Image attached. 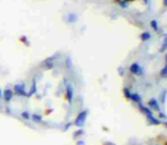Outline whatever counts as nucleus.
<instances>
[{
	"label": "nucleus",
	"instance_id": "4468645a",
	"mask_svg": "<svg viewBox=\"0 0 167 145\" xmlns=\"http://www.w3.org/2000/svg\"><path fill=\"white\" fill-rule=\"evenodd\" d=\"M141 39H142L143 41H146V40H149V39H150V34H149V33H143V34L141 35Z\"/></svg>",
	"mask_w": 167,
	"mask_h": 145
},
{
	"label": "nucleus",
	"instance_id": "f257e3e1",
	"mask_svg": "<svg viewBox=\"0 0 167 145\" xmlns=\"http://www.w3.org/2000/svg\"><path fill=\"white\" fill-rule=\"evenodd\" d=\"M86 117H88V111L86 110H84L82 112H80V114H77V117H76V119H75V126H77V127H82L84 124H85V120H86Z\"/></svg>",
	"mask_w": 167,
	"mask_h": 145
},
{
	"label": "nucleus",
	"instance_id": "0eeeda50",
	"mask_svg": "<svg viewBox=\"0 0 167 145\" xmlns=\"http://www.w3.org/2000/svg\"><path fill=\"white\" fill-rule=\"evenodd\" d=\"M66 21L68 22V23H75V22L77 21V15H76V14H73V13L68 14V15L66 16Z\"/></svg>",
	"mask_w": 167,
	"mask_h": 145
},
{
	"label": "nucleus",
	"instance_id": "39448f33",
	"mask_svg": "<svg viewBox=\"0 0 167 145\" xmlns=\"http://www.w3.org/2000/svg\"><path fill=\"white\" fill-rule=\"evenodd\" d=\"M130 70L133 72L134 75H141V74H142V68H141L138 63H133V65L130 67Z\"/></svg>",
	"mask_w": 167,
	"mask_h": 145
},
{
	"label": "nucleus",
	"instance_id": "423d86ee",
	"mask_svg": "<svg viewBox=\"0 0 167 145\" xmlns=\"http://www.w3.org/2000/svg\"><path fill=\"white\" fill-rule=\"evenodd\" d=\"M43 67L46 68V69H51L52 67H53V58H48V59H46L44 61H43Z\"/></svg>",
	"mask_w": 167,
	"mask_h": 145
},
{
	"label": "nucleus",
	"instance_id": "6ab92c4d",
	"mask_svg": "<svg viewBox=\"0 0 167 145\" xmlns=\"http://www.w3.org/2000/svg\"><path fill=\"white\" fill-rule=\"evenodd\" d=\"M167 48V36L165 38V42H164V47L160 49V51H165V49Z\"/></svg>",
	"mask_w": 167,
	"mask_h": 145
},
{
	"label": "nucleus",
	"instance_id": "2eb2a0df",
	"mask_svg": "<svg viewBox=\"0 0 167 145\" xmlns=\"http://www.w3.org/2000/svg\"><path fill=\"white\" fill-rule=\"evenodd\" d=\"M83 133H84L83 130H82V129H80V130H77V132H75V133H74V137H79L80 135H82Z\"/></svg>",
	"mask_w": 167,
	"mask_h": 145
},
{
	"label": "nucleus",
	"instance_id": "b1692460",
	"mask_svg": "<svg viewBox=\"0 0 167 145\" xmlns=\"http://www.w3.org/2000/svg\"><path fill=\"white\" fill-rule=\"evenodd\" d=\"M166 62H167V56H166Z\"/></svg>",
	"mask_w": 167,
	"mask_h": 145
},
{
	"label": "nucleus",
	"instance_id": "9b49d317",
	"mask_svg": "<svg viewBox=\"0 0 167 145\" xmlns=\"http://www.w3.org/2000/svg\"><path fill=\"white\" fill-rule=\"evenodd\" d=\"M149 104H150V107H151L152 109H155V110H158V108H159L156 100H151V101L149 102Z\"/></svg>",
	"mask_w": 167,
	"mask_h": 145
},
{
	"label": "nucleus",
	"instance_id": "4be33fe9",
	"mask_svg": "<svg viewBox=\"0 0 167 145\" xmlns=\"http://www.w3.org/2000/svg\"><path fill=\"white\" fill-rule=\"evenodd\" d=\"M0 98H1V90H0Z\"/></svg>",
	"mask_w": 167,
	"mask_h": 145
},
{
	"label": "nucleus",
	"instance_id": "f8f14e48",
	"mask_svg": "<svg viewBox=\"0 0 167 145\" xmlns=\"http://www.w3.org/2000/svg\"><path fill=\"white\" fill-rule=\"evenodd\" d=\"M160 76L161 77H167V65L161 69V72H160Z\"/></svg>",
	"mask_w": 167,
	"mask_h": 145
},
{
	"label": "nucleus",
	"instance_id": "6e6552de",
	"mask_svg": "<svg viewBox=\"0 0 167 145\" xmlns=\"http://www.w3.org/2000/svg\"><path fill=\"white\" fill-rule=\"evenodd\" d=\"M36 92V82L35 81H33V83H32V86H31V90H30V92L26 94V96H32L33 94Z\"/></svg>",
	"mask_w": 167,
	"mask_h": 145
},
{
	"label": "nucleus",
	"instance_id": "dca6fc26",
	"mask_svg": "<svg viewBox=\"0 0 167 145\" xmlns=\"http://www.w3.org/2000/svg\"><path fill=\"white\" fill-rule=\"evenodd\" d=\"M21 41H22V42H24V43H25L26 45H29V44H30V42L27 41L26 36H24V35H23V36H22V38H21Z\"/></svg>",
	"mask_w": 167,
	"mask_h": 145
},
{
	"label": "nucleus",
	"instance_id": "20e7f679",
	"mask_svg": "<svg viewBox=\"0 0 167 145\" xmlns=\"http://www.w3.org/2000/svg\"><path fill=\"white\" fill-rule=\"evenodd\" d=\"M13 95H14L13 90L7 89V90H5V91H4V93H2V98H4V100H5L6 102H11V100L13 99Z\"/></svg>",
	"mask_w": 167,
	"mask_h": 145
},
{
	"label": "nucleus",
	"instance_id": "5701e85b",
	"mask_svg": "<svg viewBox=\"0 0 167 145\" xmlns=\"http://www.w3.org/2000/svg\"><path fill=\"white\" fill-rule=\"evenodd\" d=\"M125 1H132V0H125Z\"/></svg>",
	"mask_w": 167,
	"mask_h": 145
},
{
	"label": "nucleus",
	"instance_id": "aec40b11",
	"mask_svg": "<svg viewBox=\"0 0 167 145\" xmlns=\"http://www.w3.org/2000/svg\"><path fill=\"white\" fill-rule=\"evenodd\" d=\"M77 145H84V142H79Z\"/></svg>",
	"mask_w": 167,
	"mask_h": 145
},
{
	"label": "nucleus",
	"instance_id": "f3484780",
	"mask_svg": "<svg viewBox=\"0 0 167 145\" xmlns=\"http://www.w3.org/2000/svg\"><path fill=\"white\" fill-rule=\"evenodd\" d=\"M124 93H125V96L127 98V99H130V98H131V94H130L128 89H124Z\"/></svg>",
	"mask_w": 167,
	"mask_h": 145
},
{
	"label": "nucleus",
	"instance_id": "ddd939ff",
	"mask_svg": "<svg viewBox=\"0 0 167 145\" xmlns=\"http://www.w3.org/2000/svg\"><path fill=\"white\" fill-rule=\"evenodd\" d=\"M131 99H132L133 101H135V102H140V96H139L138 94H132V95H131Z\"/></svg>",
	"mask_w": 167,
	"mask_h": 145
},
{
	"label": "nucleus",
	"instance_id": "1a4fd4ad",
	"mask_svg": "<svg viewBox=\"0 0 167 145\" xmlns=\"http://www.w3.org/2000/svg\"><path fill=\"white\" fill-rule=\"evenodd\" d=\"M31 119L34 121V123H41L42 121V116H40V114H31Z\"/></svg>",
	"mask_w": 167,
	"mask_h": 145
},
{
	"label": "nucleus",
	"instance_id": "9d476101",
	"mask_svg": "<svg viewBox=\"0 0 167 145\" xmlns=\"http://www.w3.org/2000/svg\"><path fill=\"white\" fill-rule=\"evenodd\" d=\"M21 117L23 119H25V120H29V119H31V114L29 111H23L21 114Z\"/></svg>",
	"mask_w": 167,
	"mask_h": 145
},
{
	"label": "nucleus",
	"instance_id": "412c9836",
	"mask_svg": "<svg viewBox=\"0 0 167 145\" xmlns=\"http://www.w3.org/2000/svg\"><path fill=\"white\" fill-rule=\"evenodd\" d=\"M165 5L167 6V0H165Z\"/></svg>",
	"mask_w": 167,
	"mask_h": 145
},
{
	"label": "nucleus",
	"instance_id": "f03ea898",
	"mask_svg": "<svg viewBox=\"0 0 167 145\" xmlns=\"http://www.w3.org/2000/svg\"><path fill=\"white\" fill-rule=\"evenodd\" d=\"M13 92L16 94V95H18V96H26V94H27L26 93V89H25V84L23 83L16 84L14 86Z\"/></svg>",
	"mask_w": 167,
	"mask_h": 145
},
{
	"label": "nucleus",
	"instance_id": "a211bd4d",
	"mask_svg": "<svg viewBox=\"0 0 167 145\" xmlns=\"http://www.w3.org/2000/svg\"><path fill=\"white\" fill-rule=\"evenodd\" d=\"M151 25H152V27H154V30H155V31H157V30H158V25H157V22L156 21L151 22Z\"/></svg>",
	"mask_w": 167,
	"mask_h": 145
},
{
	"label": "nucleus",
	"instance_id": "7ed1b4c3",
	"mask_svg": "<svg viewBox=\"0 0 167 145\" xmlns=\"http://www.w3.org/2000/svg\"><path fill=\"white\" fill-rule=\"evenodd\" d=\"M66 82V89H65V98H66V100L69 102V103H72V100H73V96H74V90H73V86L71 85L69 83H67V81H65Z\"/></svg>",
	"mask_w": 167,
	"mask_h": 145
}]
</instances>
